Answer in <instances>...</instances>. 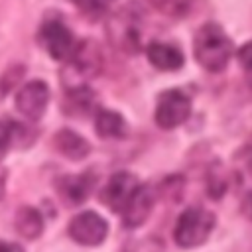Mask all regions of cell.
<instances>
[{
    "instance_id": "obj_18",
    "label": "cell",
    "mask_w": 252,
    "mask_h": 252,
    "mask_svg": "<svg viewBox=\"0 0 252 252\" xmlns=\"http://www.w3.org/2000/svg\"><path fill=\"white\" fill-rule=\"evenodd\" d=\"M228 189V173L220 161H215L207 173V191L213 199H220Z\"/></svg>"
},
{
    "instance_id": "obj_11",
    "label": "cell",
    "mask_w": 252,
    "mask_h": 252,
    "mask_svg": "<svg viewBox=\"0 0 252 252\" xmlns=\"http://www.w3.org/2000/svg\"><path fill=\"white\" fill-rule=\"evenodd\" d=\"M94 187V175L93 173H81V175H65L57 181V191L63 197L65 203L71 207L81 205L89 195L91 189Z\"/></svg>"
},
{
    "instance_id": "obj_19",
    "label": "cell",
    "mask_w": 252,
    "mask_h": 252,
    "mask_svg": "<svg viewBox=\"0 0 252 252\" xmlns=\"http://www.w3.org/2000/svg\"><path fill=\"white\" fill-rule=\"evenodd\" d=\"M234 179L240 193H244L246 199L252 197V154H246L244 158L238 159L234 167Z\"/></svg>"
},
{
    "instance_id": "obj_27",
    "label": "cell",
    "mask_w": 252,
    "mask_h": 252,
    "mask_svg": "<svg viewBox=\"0 0 252 252\" xmlns=\"http://www.w3.org/2000/svg\"><path fill=\"white\" fill-rule=\"evenodd\" d=\"M250 150H252V138H250Z\"/></svg>"
},
{
    "instance_id": "obj_2",
    "label": "cell",
    "mask_w": 252,
    "mask_h": 252,
    "mask_svg": "<svg viewBox=\"0 0 252 252\" xmlns=\"http://www.w3.org/2000/svg\"><path fill=\"white\" fill-rule=\"evenodd\" d=\"M144 10L138 2L122 4L106 22L110 43L124 53H138L142 47V18Z\"/></svg>"
},
{
    "instance_id": "obj_16",
    "label": "cell",
    "mask_w": 252,
    "mask_h": 252,
    "mask_svg": "<svg viewBox=\"0 0 252 252\" xmlns=\"http://www.w3.org/2000/svg\"><path fill=\"white\" fill-rule=\"evenodd\" d=\"M93 102H94V96H93V91L87 89V85L71 87L65 96V112L73 116H87L93 108Z\"/></svg>"
},
{
    "instance_id": "obj_26",
    "label": "cell",
    "mask_w": 252,
    "mask_h": 252,
    "mask_svg": "<svg viewBox=\"0 0 252 252\" xmlns=\"http://www.w3.org/2000/svg\"><path fill=\"white\" fill-rule=\"evenodd\" d=\"M246 215L252 219V197H248V199H246Z\"/></svg>"
},
{
    "instance_id": "obj_15",
    "label": "cell",
    "mask_w": 252,
    "mask_h": 252,
    "mask_svg": "<svg viewBox=\"0 0 252 252\" xmlns=\"http://www.w3.org/2000/svg\"><path fill=\"white\" fill-rule=\"evenodd\" d=\"M14 224H16L18 234L28 238V240H33L43 232V219H41L39 211L30 207V205H24L18 209Z\"/></svg>"
},
{
    "instance_id": "obj_20",
    "label": "cell",
    "mask_w": 252,
    "mask_h": 252,
    "mask_svg": "<svg viewBox=\"0 0 252 252\" xmlns=\"http://www.w3.org/2000/svg\"><path fill=\"white\" fill-rule=\"evenodd\" d=\"M24 75H26V67L20 65V63L8 67V69L0 75V100H2L10 91H14V87L20 83V79H22Z\"/></svg>"
},
{
    "instance_id": "obj_23",
    "label": "cell",
    "mask_w": 252,
    "mask_h": 252,
    "mask_svg": "<svg viewBox=\"0 0 252 252\" xmlns=\"http://www.w3.org/2000/svg\"><path fill=\"white\" fill-rule=\"evenodd\" d=\"M236 57H238V61H240V65H242L244 69L252 71V39H250V41H246V43L238 49Z\"/></svg>"
},
{
    "instance_id": "obj_21",
    "label": "cell",
    "mask_w": 252,
    "mask_h": 252,
    "mask_svg": "<svg viewBox=\"0 0 252 252\" xmlns=\"http://www.w3.org/2000/svg\"><path fill=\"white\" fill-rule=\"evenodd\" d=\"M85 16H89V18H93V20H96V18H100L102 14H104V10H106V0H71Z\"/></svg>"
},
{
    "instance_id": "obj_17",
    "label": "cell",
    "mask_w": 252,
    "mask_h": 252,
    "mask_svg": "<svg viewBox=\"0 0 252 252\" xmlns=\"http://www.w3.org/2000/svg\"><path fill=\"white\" fill-rule=\"evenodd\" d=\"M146 2L161 16H167L173 20L185 18L197 4V0H146Z\"/></svg>"
},
{
    "instance_id": "obj_12",
    "label": "cell",
    "mask_w": 252,
    "mask_h": 252,
    "mask_svg": "<svg viewBox=\"0 0 252 252\" xmlns=\"http://www.w3.org/2000/svg\"><path fill=\"white\" fill-rule=\"evenodd\" d=\"M150 63L159 71H177L183 67V53L165 41H152L146 49Z\"/></svg>"
},
{
    "instance_id": "obj_3",
    "label": "cell",
    "mask_w": 252,
    "mask_h": 252,
    "mask_svg": "<svg viewBox=\"0 0 252 252\" xmlns=\"http://www.w3.org/2000/svg\"><path fill=\"white\" fill-rule=\"evenodd\" d=\"M213 228H215V215L203 207H191L179 215L173 236L177 246L195 248L209 238Z\"/></svg>"
},
{
    "instance_id": "obj_1",
    "label": "cell",
    "mask_w": 252,
    "mask_h": 252,
    "mask_svg": "<svg viewBox=\"0 0 252 252\" xmlns=\"http://www.w3.org/2000/svg\"><path fill=\"white\" fill-rule=\"evenodd\" d=\"M193 53L201 67H205L207 71L219 73L226 67L232 55V41L219 24L207 22L195 33Z\"/></svg>"
},
{
    "instance_id": "obj_14",
    "label": "cell",
    "mask_w": 252,
    "mask_h": 252,
    "mask_svg": "<svg viewBox=\"0 0 252 252\" xmlns=\"http://www.w3.org/2000/svg\"><path fill=\"white\" fill-rule=\"evenodd\" d=\"M94 130L100 138L106 140H118L126 136V122L124 118L108 108H100L94 116Z\"/></svg>"
},
{
    "instance_id": "obj_7",
    "label": "cell",
    "mask_w": 252,
    "mask_h": 252,
    "mask_svg": "<svg viewBox=\"0 0 252 252\" xmlns=\"http://www.w3.org/2000/svg\"><path fill=\"white\" fill-rule=\"evenodd\" d=\"M156 203V189L150 185H138L134 189V193L130 195V199L124 203V207L120 209L122 213V222L126 228H138L142 226Z\"/></svg>"
},
{
    "instance_id": "obj_24",
    "label": "cell",
    "mask_w": 252,
    "mask_h": 252,
    "mask_svg": "<svg viewBox=\"0 0 252 252\" xmlns=\"http://www.w3.org/2000/svg\"><path fill=\"white\" fill-rule=\"evenodd\" d=\"M0 252H24V250L14 242H0Z\"/></svg>"
},
{
    "instance_id": "obj_25",
    "label": "cell",
    "mask_w": 252,
    "mask_h": 252,
    "mask_svg": "<svg viewBox=\"0 0 252 252\" xmlns=\"http://www.w3.org/2000/svg\"><path fill=\"white\" fill-rule=\"evenodd\" d=\"M6 177H8V173H6V169L0 165V199L4 197V191H6Z\"/></svg>"
},
{
    "instance_id": "obj_22",
    "label": "cell",
    "mask_w": 252,
    "mask_h": 252,
    "mask_svg": "<svg viewBox=\"0 0 252 252\" xmlns=\"http://www.w3.org/2000/svg\"><path fill=\"white\" fill-rule=\"evenodd\" d=\"M18 132V124L10 122V120H0V152H4L10 142L16 138Z\"/></svg>"
},
{
    "instance_id": "obj_5",
    "label": "cell",
    "mask_w": 252,
    "mask_h": 252,
    "mask_svg": "<svg viewBox=\"0 0 252 252\" xmlns=\"http://www.w3.org/2000/svg\"><path fill=\"white\" fill-rule=\"evenodd\" d=\"M39 45L57 61H69V57L75 51V35L61 20H47L39 28L37 33Z\"/></svg>"
},
{
    "instance_id": "obj_6",
    "label": "cell",
    "mask_w": 252,
    "mask_h": 252,
    "mask_svg": "<svg viewBox=\"0 0 252 252\" xmlns=\"http://www.w3.org/2000/svg\"><path fill=\"white\" fill-rule=\"evenodd\" d=\"M108 234V222L94 211H85L71 219L69 236L83 246H96Z\"/></svg>"
},
{
    "instance_id": "obj_13",
    "label": "cell",
    "mask_w": 252,
    "mask_h": 252,
    "mask_svg": "<svg viewBox=\"0 0 252 252\" xmlns=\"http://www.w3.org/2000/svg\"><path fill=\"white\" fill-rule=\"evenodd\" d=\"M53 144L57 148L59 154H63L65 158L69 159H83L89 156L91 152V144L77 132L69 130V128H63L59 130L55 136H53Z\"/></svg>"
},
{
    "instance_id": "obj_9",
    "label": "cell",
    "mask_w": 252,
    "mask_h": 252,
    "mask_svg": "<svg viewBox=\"0 0 252 252\" xmlns=\"http://www.w3.org/2000/svg\"><path fill=\"white\" fill-rule=\"evenodd\" d=\"M67 63L81 79H91V77L98 75L102 69V53L98 49V43L93 39L77 41L75 51Z\"/></svg>"
},
{
    "instance_id": "obj_28",
    "label": "cell",
    "mask_w": 252,
    "mask_h": 252,
    "mask_svg": "<svg viewBox=\"0 0 252 252\" xmlns=\"http://www.w3.org/2000/svg\"><path fill=\"white\" fill-rule=\"evenodd\" d=\"M126 252H128V250H126Z\"/></svg>"
},
{
    "instance_id": "obj_4",
    "label": "cell",
    "mask_w": 252,
    "mask_h": 252,
    "mask_svg": "<svg viewBox=\"0 0 252 252\" xmlns=\"http://www.w3.org/2000/svg\"><path fill=\"white\" fill-rule=\"evenodd\" d=\"M191 114V98L181 89H167L158 96L156 124L161 128H175L183 124Z\"/></svg>"
},
{
    "instance_id": "obj_8",
    "label": "cell",
    "mask_w": 252,
    "mask_h": 252,
    "mask_svg": "<svg viewBox=\"0 0 252 252\" xmlns=\"http://www.w3.org/2000/svg\"><path fill=\"white\" fill-rule=\"evenodd\" d=\"M49 102V87L43 81L26 83L16 94V108L28 120H39Z\"/></svg>"
},
{
    "instance_id": "obj_10",
    "label": "cell",
    "mask_w": 252,
    "mask_h": 252,
    "mask_svg": "<svg viewBox=\"0 0 252 252\" xmlns=\"http://www.w3.org/2000/svg\"><path fill=\"white\" fill-rule=\"evenodd\" d=\"M136 187H138V179H136L132 173H128V171H118V173H114V175L108 179V183L102 187V191H100V201H102L110 211L118 213V211L124 207V203L130 199V195L134 193Z\"/></svg>"
}]
</instances>
